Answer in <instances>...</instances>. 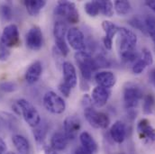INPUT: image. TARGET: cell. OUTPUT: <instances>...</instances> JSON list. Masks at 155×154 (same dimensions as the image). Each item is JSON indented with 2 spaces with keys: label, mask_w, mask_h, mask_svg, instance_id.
<instances>
[{
  "label": "cell",
  "mask_w": 155,
  "mask_h": 154,
  "mask_svg": "<svg viewBox=\"0 0 155 154\" xmlns=\"http://www.w3.org/2000/svg\"><path fill=\"white\" fill-rule=\"evenodd\" d=\"M68 32V28L66 24L61 21V20H58L55 22L54 26H53V35L54 39L56 40H65L66 34Z\"/></svg>",
  "instance_id": "obj_24"
},
{
  "label": "cell",
  "mask_w": 155,
  "mask_h": 154,
  "mask_svg": "<svg viewBox=\"0 0 155 154\" xmlns=\"http://www.w3.org/2000/svg\"><path fill=\"white\" fill-rule=\"evenodd\" d=\"M79 141H80L81 146H83L85 149H87L90 152L95 154L97 152V144L89 133L82 132L79 134Z\"/></svg>",
  "instance_id": "obj_21"
},
{
  "label": "cell",
  "mask_w": 155,
  "mask_h": 154,
  "mask_svg": "<svg viewBox=\"0 0 155 154\" xmlns=\"http://www.w3.org/2000/svg\"><path fill=\"white\" fill-rule=\"evenodd\" d=\"M155 105L154 97L152 94L146 95L143 97V112L144 115H151L153 111V107Z\"/></svg>",
  "instance_id": "obj_27"
},
{
  "label": "cell",
  "mask_w": 155,
  "mask_h": 154,
  "mask_svg": "<svg viewBox=\"0 0 155 154\" xmlns=\"http://www.w3.org/2000/svg\"><path fill=\"white\" fill-rule=\"evenodd\" d=\"M141 59L144 61L146 66H151L153 63V54H152V52L147 48L143 49V51H142V58Z\"/></svg>",
  "instance_id": "obj_35"
},
{
  "label": "cell",
  "mask_w": 155,
  "mask_h": 154,
  "mask_svg": "<svg viewBox=\"0 0 155 154\" xmlns=\"http://www.w3.org/2000/svg\"><path fill=\"white\" fill-rule=\"evenodd\" d=\"M12 142L15 145V148L19 154H28L30 151V144L28 140L21 135V134H15L12 137Z\"/></svg>",
  "instance_id": "obj_20"
},
{
  "label": "cell",
  "mask_w": 155,
  "mask_h": 154,
  "mask_svg": "<svg viewBox=\"0 0 155 154\" xmlns=\"http://www.w3.org/2000/svg\"><path fill=\"white\" fill-rule=\"evenodd\" d=\"M42 102L45 109L54 115H61L66 109V103L63 98L53 91L46 92Z\"/></svg>",
  "instance_id": "obj_6"
},
{
  "label": "cell",
  "mask_w": 155,
  "mask_h": 154,
  "mask_svg": "<svg viewBox=\"0 0 155 154\" xmlns=\"http://www.w3.org/2000/svg\"><path fill=\"white\" fill-rule=\"evenodd\" d=\"M59 90L64 97H69L71 95V87H70L68 85H66L65 83L62 82L59 85Z\"/></svg>",
  "instance_id": "obj_38"
},
{
  "label": "cell",
  "mask_w": 155,
  "mask_h": 154,
  "mask_svg": "<svg viewBox=\"0 0 155 154\" xmlns=\"http://www.w3.org/2000/svg\"><path fill=\"white\" fill-rule=\"evenodd\" d=\"M0 98H1V96H0Z\"/></svg>",
  "instance_id": "obj_45"
},
{
  "label": "cell",
  "mask_w": 155,
  "mask_h": 154,
  "mask_svg": "<svg viewBox=\"0 0 155 154\" xmlns=\"http://www.w3.org/2000/svg\"><path fill=\"white\" fill-rule=\"evenodd\" d=\"M145 5L155 13V0H152V1H146Z\"/></svg>",
  "instance_id": "obj_43"
},
{
  "label": "cell",
  "mask_w": 155,
  "mask_h": 154,
  "mask_svg": "<svg viewBox=\"0 0 155 154\" xmlns=\"http://www.w3.org/2000/svg\"><path fill=\"white\" fill-rule=\"evenodd\" d=\"M54 14L66 19L70 24H77L79 20V15L75 4L70 1H59L55 6Z\"/></svg>",
  "instance_id": "obj_4"
},
{
  "label": "cell",
  "mask_w": 155,
  "mask_h": 154,
  "mask_svg": "<svg viewBox=\"0 0 155 154\" xmlns=\"http://www.w3.org/2000/svg\"><path fill=\"white\" fill-rule=\"evenodd\" d=\"M144 21L147 29V34L155 43V17L148 15L145 17Z\"/></svg>",
  "instance_id": "obj_31"
},
{
  "label": "cell",
  "mask_w": 155,
  "mask_h": 154,
  "mask_svg": "<svg viewBox=\"0 0 155 154\" xmlns=\"http://www.w3.org/2000/svg\"><path fill=\"white\" fill-rule=\"evenodd\" d=\"M0 15H1V17H2V19L4 21H5V22L11 21V19L13 18L12 7L7 4H5V5H1V7H0Z\"/></svg>",
  "instance_id": "obj_33"
},
{
  "label": "cell",
  "mask_w": 155,
  "mask_h": 154,
  "mask_svg": "<svg viewBox=\"0 0 155 154\" xmlns=\"http://www.w3.org/2000/svg\"><path fill=\"white\" fill-rule=\"evenodd\" d=\"M110 96H111L110 89L100 86H97L92 91L91 99L93 104L97 107H102L107 103Z\"/></svg>",
  "instance_id": "obj_13"
},
{
  "label": "cell",
  "mask_w": 155,
  "mask_h": 154,
  "mask_svg": "<svg viewBox=\"0 0 155 154\" xmlns=\"http://www.w3.org/2000/svg\"><path fill=\"white\" fill-rule=\"evenodd\" d=\"M146 67H147V66H146V64L144 63V61L140 58V59H138V60L134 63V65H133V67H132L133 73H134V74H136V75H139V74H141V73L145 70Z\"/></svg>",
  "instance_id": "obj_34"
},
{
  "label": "cell",
  "mask_w": 155,
  "mask_h": 154,
  "mask_svg": "<svg viewBox=\"0 0 155 154\" xmlns=\"http://www.w3.org/2000/svg\"><path fill=\"white\" fill-rule=\"evenodd\" d=\"M143 90L134 83H127L124 87V102L125 108L133 110L143 99Z\"/></svg>",
  "instance_id": "obj_5"
},
{
  "label": "cell",
  "mask_w": 155,
  "mask_h": 154,
  "mask_svg": "<svg viewBox=\"0 0 155 154\" xmlns=\"http://www.w3.org/2000/svg\"><path fill=\"white\" fill-rule=\"evenodd\" d=\"M0 154H6V144L2 140H0Z\"/></svg>",
  "instance_id": "obj_42"
},
{
  "label": "cell",
  "mask_w": 155,
  "mask_h": 154,
  "mask_svg": "<svg viewBox=\"0 0 155 154\" xmlns=\"http://www.w3.org/2000/svg\"><path fill=\"white\" fill-rule=\"evenodd\" d=\"M114 7L116 14L121 16L128 15L132 11V5L130 2L125 0H117L114 3Z\"/></svg>",
  "instance_id": "obj_25"
},
{
  "label": "cell",
  "mask_w": 155,
  "mask_h": 154,
  "mask_svg": "<svg viewBox=\"0 0 155 154\" xmlns=\"http://www.w3.org/2000/svg\"><path fill=\"white\" fill-rule=\"evenodd\" d=\"M102 28L106 33V36L103 38V43L107 50H111L113 46V39L117 34L119 27L110 21H103Z\"/></svg>",
  "instance_id": "obj_14"
},
{
  "label": "cell",
  "mask_w": 155,
  "mask_h": 154,
  "mask_svg": "<svg viewBox=\"0 0 155 154\" xmlns=\"http://www.w3.org/2000/svg\"><path fill=\"white\" fill-rule=\"evenodd\" d=\"M99 5V11L100 13L107 17H111L114 15V4L111 1H106V0H100L97 1Z\"/></svg>",
  "instance_id": "obj_26"
},
{
  "label": "cell",
  "mask_w": 155,
  "mask_h": 154,
  "mask_svg": "<svg viewBox=\"0 0 155 154\" xmlns=\"http://www.w3.org/2000/svg\"><path fill=\"white\" fill-rule=\"evenodd\" d=\"M10 57V49L0 42V61H5Z\"/></svg>",
  "instance_id": "obj_37"
},
{
  "label": "cell",
  "mask_w": 155,
  "mask_h": 154,
  "mask_svg": "<svg viewBox=\"0 0 155 154\" xmlns=\"http://www.w3.org/2000/svg\"><path fill=\"white\" fill-rule=\"evenodd\" d=\"M84 9H85V12L91 17H95V16L98 15V14L100 13L97 0L87 2L84 5Z\"/></svg>",
  "instance_id": "obj_29"
},
{
  "label": "cell",
  "mask_w": 155,
  "mask_h": 154,
  "mask_svg": "<svg viewBox=\"0 0 155 154\" xmlns=\"http://www.w3.org/2000/svg\"><path fill=\"white\" fill-rule=\"evenodd\" d=\"M93 60H94V63H95L97 70L102 69V68H108L111 65L110 61L102 54H97L96 57L93 58Z\"/></svg>",
  "instance_id": "obj_32"
},
{
  "label": "cell",
  "mask_w": 155,
  "mask_h": 154,
  "mask_svg": "<svg viewBox=\"0 0 155 154\" xmlns=\"http://www.w3.org/2000/svg\"><path fill=\"white\" fill-rule=\"evenodd\" d=\"M148 77H149V81L152 83V85H153V87H155V68L154 69H152V70L149 71Z\"/></svg>",
  "instance_id": "obj_40"
},
{
  "label": "cell",
  "mask_w": 155,
  "mask_h": 154,
  "mask_svg": "<svg viewBox=\"0 0 155 154\" xmlns=\"http://www.w3.org/2000/svg\"><path fill=\"white\" fill-rule=\"evenodd\" d=\"M15 103L20 108L21 116L24 117L25 121L28 123V125L33 128L36 127L41 120L40 114L37 109L35 107V106L24 98L18 99L17 101H15Z\"/></svg>",
  "instance_id": "obj_3"
},
{
  "label": "cell",
  "mask_w": 155,
  "mask_h": 154,
  "mask_svg": "<svg viewBox=\"0 0 155 154\" xmlns=\"http://www.w3.org/2000/svg\"><path fill=\"white\" fill-rule=\"evenodd\" d=\"M63 71V83L73 88L77 86L78 77L75 67L70 61H65L62 64Z\"/></svg>",
  "instance_id": "obj_15"
},
{
  "label": "cell",
  "mask_w": 155,
  "mask_h": 154,
  "mask_svg": "<svg viewBox=\"0 0 155 154\" xmlns=\"http://www.w3.org/2000/svg\"><path fill=\"white\" fill-rule=\"evenodd\" d=\"M80 127H81L80 120L76 116H67L63 122L64 133L69 140H74L77 137Z\"/></svg>",
  "instance_id": "obj_12"
},
{
  "label": "cell",
  "mask_w": 155,
  "mask_h": 154,
  "mask_svg": "<svg viewBox=\"0 0 155 154\" xmlns=\"http://www.w3.org/2000/svg\"><path fill=\"white\" fill-rule=\"evenodd\" d=\"M43 150H44V154H58L57 153V151L52 149L51 146L50 147L49 146H44Z\"/></svg>",
  "instance_id": "obj_41"
},
{
  "label": "cell",
  "mask_w": 155,
  "mask_h": 154,
  "mask_svg": "<svg viewBox=\"0 0 155 154\" xmlns=\"http://www.w3.org/2000/svg\"><path fill=\"white\" fill-rule=\"evenodd\" d=\"M95 80L98 86L110 89L116 83V77L115 74L108 70L99 71L95 75Z\"/></svg>",
  "instance_id": "obj_16"
},
{
  "label": "cell",
  "mask_w": 155,
  "mask_h": 154,
  "mask_svg": "<svg viewBox=\"0 0 155 154\" xmlns=\"http://www.w3.org/2000/svg\"><path fill=\"white\" fill-rule=\"evenodd\" d=\"M42 73V65L40 61L33 62L27 69L25 72V81L29 85H33L36 83Z\"/></svg>",
  "instance_id": "obj_17"
},
{
  "label": "cell",
  "mask_w": 155,
  "mask_h": 154,
  "mask_svg": "<svg viewBox=\"0 0 155 154\" xmlns=\"http://www.w3.org/2000/svg\"><path fill=\"white\" fill-rule=\"evenodd\" d=\"M128 23H129V25H130L133 28L139 30L140 32H142V33L144 34H147L146 25H145V21L143 20L141 17H139V16H134V17H133L132 19H130Z\"/></svg>",
  "instance_id": "obj_30"
},
{
  "label": "cell",
  "mask_w": 155,
  "mask_h": 154,
  "mask_svg": "<svg viewBox=\"0 0 155 154\" xmlns=\"http://www.w3.org/2000/svg\"><path fill=\"white\" fill-rule=\"evenodd\" d=\"M74 154H93L92 152H90L89 151H87V149H85L83 146H79V147H77L75 152H74Z\"/></svg>",
  "instance_id": "obj_39"
},
{
  "label": "cell",
  "mask_w": 155,
  "mask_h": 154,
  "mask_svg": "<svg viewBox=\"0 0 155 154\" xmlns=\"http://www.w3.org/2000/svg\"><path fill=\"white\" fill-rule=\"evenodd\" d=\"M47 132H48V124L46 122L41 121V123L38 125L34 128L33 134H34L35 140L36 143L38 144V146L43 145V143H44L46 135H47Z\"/></svg>",
  "instance_id": "obj_23"
},
{
  "label": "cell",
  "mask_w": 155,
  "mask_h": 154,
  "mask_svg": "<svg viewBox=\"0 0 155 154\" xmlns=\"http://www.w3.org/2000/svg\"><path fill=\"white\" fill-rule=\"evenodd\" d=\"M6 154H15V153H13V152H7Z\"/></svg>",
  "instance_id": "obj_44"
},
{
  "label": "cell",
  "mask_w": 155,
  "mask_h": 154,
  "mask_svg": "<svg viewBox=\"0 0 155 154\" xmlns=\"http://www.w3.org/2000/svg\"><path fill=\"white\" fill-rule=\"evenodd\" d=\"M25 8L31 16H37L46 5L44 0H26L24 1Z\"/></svg>",
  "instance_id": "obj_22"
},
{
  "label": "cell",
  "mask_w": 155,
  "mask_h": 154,
  "mask_svg": "<svg viewBox=\"0 0 155 154\" xmlns=\"http://www.w3.org/2000/svg\"><path fill=\"white\" fill-rule=\"evenodd\" d=\"M66 39L68 43L71 45V47L75 51H87V44L85 41L84 34L77 27H71V29H68Z\"/></svg>",
  "instance_id": "obj_9"
},
{
  "label": "cell",
  "mask_w": 155,
  "mask_h": 154,
  "mask_svg": "<svg viewBox=\"0 0 155 154\" xmlns=\"http://www.w3.org/2000/svg\"><path fill=\"white\" fill-rule=\"evenodd\" d=\"M110 136L112 140L116 143H122L126 136V126L125 123L120 120L113 123L110 128Z\"/></svg>",
  "instance_id": "obj_18"
},
{
  "label": "cell",
  "mask_w": 155,
  "mask_h": 154,
  "mask_svg": "<svg viewBox=\"0 0 155 154\" xmlns=\"http://www.w3.org/2000/svg\"><path fill=\"white\" fill-rule=\"evenodd\" d=\"M137 133L140 140L144 143L155 142V128L153 127L148 119H141L137 124Z\"/></svg>",
  "instance_id": "obj_11"
},
{
  "label": "cell",
  "mask_w": 155,
  "mask_h": 154,
  "mask_svg": "<svg viewBox=\"0 0 155 154\" xmlns=\"http://www.w3.org/2000/svg\"><path fill=\"white\" fill-rule=\"evenodd\" d=\"M75 60L83 79L86 81L90 80L93 72L97 70L93 57L91 56L90 52L87 51H77L75 53Z\"/></svg>",
  "instance_id": "obj_2"
},
{
  "label": "cell",
  "mask_w": 155,
  "mask_h": 154,
  "mask_svg": "<svg viewBox=\"0 0 155 154\" xmlns=\"http://www.w3.org/2000/svg\"><path fill=\"white\" fill-rule=\"evenodd\" d=\"M117 34V47L121 60L125 63L137 61L138 55L135 51L137 37L135 34L125 27H119Z\"/></svg>",
  "instance_id": "obj_1"
},
{
  "label": "cell",
  "mask_w": 155,
  "mask_h": 154,
  "mask_svg": "<svg viewBox=\"0 0 155 154\" xmlns=\"http://www.w3.org/2000/svg\"><path fill=\"white\" fill-rule=\"evenodd\" d=\"M84 116L87 123L97 129H107L110 123V119L106 114L97 112L93 106L84 108Z\"/></svg>",
  "instance_id": "obj_7"
},
{
  "label": "cell",
  "mask_w": 155,
  "mask_h": 154,
  "mask_svg": "<svg viewBox=\"0 0 155 154\" xmlns=\"http://www.w3.org/2000/svg\"><path fill=\"white\" fill-rule=\"evenodd\" d=\"M16 85L12 81H4L0 83V89L5 93H12L16 90Z\"/></svg>",
  "instance_id": "obj_36"
},
{
  "label": "cell",
  "mask_w": 155,
  "mask_h": 154,
  "mask_svg": "<svg viewBox=\"0 0 155 154\" xmlns=\"http://www.w3.org/2000/svg\"><path fill=\"white\" fill-rule=\"evenodd\" d=\"M25 44L31 51H39L43 45V34L38 26L30 28L25 36Z\"/></svg>",
  "instance_id": "obj_10"
},
{
  "label": "cell",
  "mask_w": 155,
  "mask_h": 154,
  "mask_svg": "<svg viewBox=\"0 0 155 154\" xmlns=\"http://www.w3.org/2000/svg\"><path fill=\"white\" fill-rule=\"evenodd\" d=\"M0 120L6 125L9 129H15L17 126V119L7 112H0Z\"/></svg>",
  "instance_id": "obj_28"
},
{
  "label": "cell",
  "mask_w": 155,
  "mask_h": 154,
  "mask_svg": "<svg viewBox=\"0 0 155 154\" xmlns=\"http://www.w3.org/2000/svg\"><path fill=\"white\" fill-rule=\"evenodd\" d=\"M0 42L9 49L19 46L21 40L18 27L14 24L6 25L2 32Z\"/></svg>",
  "instance_id": "obj_8"
},
{
  "label": "cell",
  "mask_w": 155,
  "mask_h": 154,
  "mask_svg": "<svg viewBox=\"0 0 155 154\" xmlns=\"http://www.w3.org/2000/svg\"><path fill=\"white\" fill-rule=\"evenodd\" d=\"M69 141L65 133L61 132L54 133L51 138V147L55 151H63L66 149Z\"/></svg>",
  "instance_id": "obj_19"
}]
</instances>
